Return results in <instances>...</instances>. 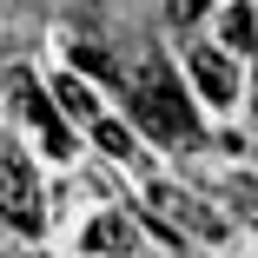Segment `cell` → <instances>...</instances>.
I'll return each instance as SVG.
<instances>
[{"mask_svg":"<svg viewBox=\"0 0 258 258\" xmlns=\"http://www.w3.org/2000/svg\"><path fill=\"white\" fill-rule=\"evenodd\" d=\"M53 99H60V106H67L73 119H86V126L99 119V99H93V93H86L80 80H53Z\"/></svg>","mask_w":258,"mask_h":258,"instance_id":"cell-7","label":"cell"},{"mask_svg":"<svg viewBox=\"0 0 258 258\" xmlns=\"http://www.w3.org/2000/svg\"><path fill=\"white\" fill-rule=\"evenodd\" d=\"M139 113H146V126L159 133L166 146H199V119H192V106H185V93L172 86V73L152 60V73H146V86H139Z\"/></svg>","mask_w":258,"mask_h":258,"instance_id":"cell-1","label":"cell"},{"mask_svg":"<svg viewBox=\"0 0 258 258\" xmlns=\"http://www.w3.org/2000/svg\"><path fill=\"white\" fill-rule=\"evenodd\" d=\"M251 113H258V99H251Z\"/></svg>","mask_w":258,"mask_h":258,"instance_id":"cell-12","label":"cell"},{"mask_svg":"<svg viewBox=\"0 0 258 258\" xmlns=\"http://www.w3.org/2000/svg\"><path fill=\"white\" fill-rule=\"evenodd\" d=\"M225 40H232V46H251V14H245V7L225 14Z\"/></svg>","mask_w":258,"mask_h":258,"instance_id":"cell-9","label":"cell"},{"mask_svg":"<svg viewBox=\"0 0 258 258\" xmlns=\"http://www.w3.org/2000/svg\"><path fill=\"white\" fill-rule=\"evenodd\" d=\"M251 219H258V199H251Z\"/></svg>","mask_w":258,"mask_h":258,"instance_id":"cell-11","label":"cell"},{"mask_svg":"<svg viewBox=\"0 0 258 258\" xmlns=\"http://www.w3.org/2000/svg\"><path fill=\"white\" fill-rule=\"evenodd\" d=\"M205 7H212V0H166V14H172L179 27H192V20H199Z\"/></svg>","mask_w":258,"mask_h":258,"instance_id":"cell-10","label":"cell"},{"mask_svg":"<svg viewBox=\"0 0 258 258\" xmlns=\"http://www.w3.org/2000/svg\"><path fill=\"white\" fill-rule=\"evenodd\" d=\"M192 80L205 86V99H212V106H225V99L238 93V80H232V60L219 53V46H199V53H192Z\"/></svg>","mask_w":258,"mask_h":258,"instance_id":"cell-6","label":"cell"},{"mask_svg":"<svg viewBox=\"0 0 258 258\" xmlns=\"http://www.w3.org/2000/svg\"><path fill=\"white\" fill-rule=\"evenodd\" d=\"M7 93H14L20 119H33V126L46 133V152H53V159H67V152H73V133L60 126V113H53V99L40 93V80H33V73H14V80H7Z\"/></svg>","mask_w":258,"mask_h":258,"instance_id":"cell-4","label":"cell"},{"mask_svg":"<svg viewBox=\"0 0 258 258\" xmlns=\"http://www.w3.org/2000/svg\"><path fill=\"white\" fill-rule=\"evenodd\" d=\"M139 245V232H133V219H119V212H99L93 225H86V251L93 258H126Z\"/></svg>","mask_w":258,"mask_h":258,"instance_id":"cell-5","label":"cell"},{"mask_svg":"<svg viewBox=\"0 0 258 258\" xmlns=\"http://www.w3.org/2000/svg\"><path fill=\"white\" fill-rule=\"evenodd\" d=\"M93 139H99V152H113V159H126V152H133V133H126L119 119H106V113L93 119Z\"/></svg>","mask_w":258,"mask_h":258,"instance_id":"cell-8","label":"cell"},{"mask_svg":"<svg viewBox=\"0 0 258 258\" xmlns=\"http://www.w3.org/2000/svg\"><path fill=\"white\" fill-rule=\"evenodd\" d=\"M0 219H7L14 232H40V219H46V199H40V172L27 166V159H0Z\"/></svg>","mask_w":258,"mask_h":258,"instance_id":"cell-2","label":"cell"},{"mask_svg":"<svg viewBox=\"0 0 258 258\" xmlns=\"http://www.w3.org/2000/svg\"><path fill=\"white\" fill-rule=\"evenodd\" d=\"M146 205H152V219H166L172 232H205V238H225V225L205 212V199L179 192V185H146Z\"/></svg>","mask_w":258,"mask_h":258,"instance_id":"cell-3","label":"cell"}]
</instances>
